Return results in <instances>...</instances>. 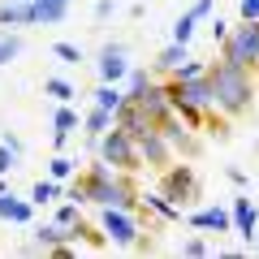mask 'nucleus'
Wrapping results in <instances>:
<instances>
[{
  "mask_svg": "<svg viewBox=\"0 0 259 259\" xmlns=\"http://www.w3.org/2000/svg\"><path fill=\"white\" fill-rule=\"evenodd\" d=\"M44 91L52 95V100H61V104H74V100H78L74 82H65V78H44Z\"/></svg>",
  "mask_w": 259,
  "mask_h": 259,
  "instance_id": "obj_18",
  "label": "nucleus"
},
{
  "mask_svg": "<svg viewBox=\"0 0 259 259\" xmlns=\"http://www.w3.org/2000/svg\"><path fill=\"white\" fill-rule=\"evenodd\" d=\"M78 207H82V203H74V199H69V203H61V207H56V225L74 229V225H78Z\"/></svg>",
  "mask_w": 259,
  "mask_h": 259,
  "instance_id": "obj_24",
  "label": "nucleus"
},
{
  "mask_svg": "<svg viewBox=\"0 0 259 259\" xmlns=\"http://www.w3.org/2000/svg\"><path fill=\"white\" fill-rule=\"evenodd\" d=\"M186 221L194 225V229H203V233H233V207H199V212H190Z\"/></svg>",
  "mask_w": 259,
  "mask_h": 259,
  "instance_id": "obj_8",
  "label": "nucleus"
},
{
  "mask_svg": "<svg viewBox=\"0 0 259 259\" xmlns=\"http://www.w3.org/2000/svg\"><path fill=\"white\" fill-rule=\"evenodd\" d=\"M95 151H100V160H108L112 168H121V173H139L143 168V156H139V143L130 139L121 125L104 130L100 143H95Z\"/></svg>",
  "mask_w": 259,
  "mask_h": 259,
  "instance_id": "obj_3",
  "label": "nucleus"
},
{
  "mask_svg": "<svg viewBox=\"0 0 259 259\" xmlns=\"http://www.w3.org/2000/svg\"><path fill=\"white\" fill-rule=\"evenodd\" d=\"M52 52L61 56L65 65H78V61H82V48H74V44H65V39H56V44H52Z\"/></svg>",
  "mask_w": 259,
  "mask_h": 259,
  "instance_id": "obj_25",
  "label": "nucleus"
},
{
  "mask_svg": "<svg viewBox=\"0 0 259 259\" xmlns=\"http://www.w3.org/2000/svg\"><path fill=\"white\" fill-rule=\"evenodd\" d=\"M18 56H22V35H9V30H5V35H0V69L9 61H18Z\"/></svg>",
  "mask_w": 259,
  "mask_h": 259,
  "instance_id": "obj_20",
  "label": "nucleus"
},
{
  "mask_svg": "<svg viewBox=\"0 0 259 259\" xmlns=\"http://www.w3.org/2000/svg\"><path fill=\"white\" fill-rule=\"evenodd\" d=\"M30 216H35V203H30V199H18L13 190H5V194H0V221L26 225Z\"/></svg>",
  "mask_w": 259,
  "mask_h": 259,
  "instance_id": "obj_11",
  "label": "nucleus"
},
{
  "mask_svg": "<svg viewBox=\"0 0 259 259\" xmlns=\"http://www.w3.org/2000/svg\"><path fill=\"white\" fill-rule=\"evenodd\" d=\"M221 56L233 61V65H242V69H255V61H259V18L238 22V26L221 39Z\"/></svg>",
  "mask_w": 259,
  "mask_h": 259,
  "instance_id": "obj_4",
  "label": "nucleus"
},
{
  "mask_svg": "<svg viewBox=\"0 0 259 259\" xmlns=\"http://www.w3.org/2000/svg\"><path fill=\"white\" fill-rule=\"evenodd\" d=\"M100 225H104V233H108V242L112 246H134V238L143 233V221H139V212H130V207H100Z\"/></svg>",
  "mask_w": 259,
  "mask_h": 259,
  "instance_id": "obj_6",
  "label": "nucleus"
},
{
  "mask_svg": "<svg viewBox=\"0 0 259 259\" xmlns=\"http://www.w3.org/2000/svg\"><path fill=\"white\" fill-rule=\"evenodd\" d=\"M194 22H199L194 13H182V18H177V26H173V39H177V44H190V35H194Z\"/></svg>",
  "mask_w": 259,
  "mask_h": 259,
  "instance_id": "obj_23",
  "label": "nucleus"
},
{
  "mask_svg": "<svg viewBox=\"0 0 259 259\" xmlns=\"http://www.w3.org/2000/svg\"><path fill=\"white\" fill-rule=\"evenodd\" d=\"M56 199H61V182H56V177H39V182L30 186V203H35V207L56 203Z\"/></svg>",
  "mask_w": 259,
  "mask_h": 259,
  "instance_id": "obj_17",
  "label": "nucleus"
},
{
  "mask_svg": "<svg viewBox=\"0 0 259 259\" xmlns=\"http://www.w3.org/2000/svg\"><path fill=\"white\" fill-rule=\"evenodd\" d=\"M255 250H259V233H255Z\"/></svg>",
  "mask_w": 259,
  "mask_h": 259,
  "instance_id": "obj_31",
  "label": "nucleus"
},
{
  "mask_svg": "<svg viewBox=\"0 0 259 259\" xmlns=\"http://www.w3.org/2000/svg\"><path fill=\"white\" fill-rule=\"evenodd\" d=\"M255 78H259V61H255Z\"/></svg>",
  "mask_w": 259,
  "mask_h": 259,
  "instance_id": "obj_32",
  "label": "nucleus"
},
{
  "mask_svg": "<svg viewBox=\"0 0 259 259\" xmlns=\"http://www.w3.org/2000/svg\"><path fill=\"white\" fill-rule=\"evenodd\" d=\"M190 61V56H186V44H168V48H160V56H156V69H164V74H177V69H182V65Z\"/></svg>",
  "mask_w": 259,
  "mask_h": 259,
  "instance_id": "obj_16",
  "label": "nucleus"
},
{
  "mask_svg": "<svg viewBox=\"0 0 259 259\" xmlns=\"http://www.w3.org/2000/svg\"><path fill=\"white\" fill-rule=\"evenodd\" d=\"M207 82H212V95H216V108L225 112V117L242 121L255 112V91H259V78L255 69H242V65L233 61H212L207 65Z\"/></svg>",
  "mask_w": 259,
  "mask_h": 259,
  "instance_id": "obj_1",
  "label": "nucleus"
},
{
  "mask_svg": "<svg viewBox=\"0 0 259 259\" xmlns=\"http://www.w3.org/2000/svg\"><path fill=\"white\" fill-rule=\"evenodd\" d=\"M69 233H74V242H87L91 250H108V246H112V242H108V233H104V225L95 229V225H91V221H82V216H78V225H74Z\"/></svg>",
  "mask_w": 259,
  "mask_h": 259,
  "instance_id": "obj_14",
  "label": "nucleus"
},
{
  "mask_svg": "<svg viewBox=\"0 0 259 259\" xmlns=\"http://www.w3.org/2000/svg\"><path fill=\"white\" fill-rule=\"evenodd\" d=\"M160 134L168 139V147H173L182 160H199V156H203V139H199L194 125H186L177 112H168V117L160 121Z\"/></svg>",
  "mask_w": 259,
  "mask_h": 259,
  "instance_id": "obj_7",
  "label": "nucleus"
},
{
  "mask_svg": "<svg viewBox=\"0 0 259 259\" xmlns=\"http://www.w3.org/2000/svg\"><path fill=\"white\" fill-rule=\"evenodd\" d=\"M74 160L69 156H52V164H48V177H56V182H69V177H74Z\"/></svg>",
  "mask_w": 259,
  "mask_h": 259,
  "instance_id": "obj_21",
  "label": "nucleus"
},
{
  "mask_svg": "<svg viewBox=\"0 0 259 259\" xmlns=\"http://www.w3.org/2000/svg\"><path fill=\"white\" fill-rule=\"evenodd\" d=\"M13 168H18V151H13L9 143H0V177L13 173Z\"/></svg>",
  "mask_w": 259,
  "mask_h": 259,
  "instance_id": "obj_26",
  "label": "nucleus"
},
{
  "mask_svg": "<svg viewBox=\"0 0 259 259\" xmlns=\"http://www.w3.org/2000/svg\"><path fill=\"white\" fill-rule=\"evenodd\" d=\"M30 5H35V22H44V26H56L69 13V0H30Z\"/></svg>",
  "mask_w": 259,
  "mask_h": 259,
  "instance_id": "obj_15",
  "label": "nucleus"
},
{
  "mask_svg": "<svg viewBox=\"0 0 259 259\" xmlns=\"http://www.w3.org/2000/svg\"><path fill=\"white\" fill-rule=\"evenodd\" d=\"M182 255L203 259V255H212V242H207V238H186V242H182Z\"/></svg>",
  "mask_w": 259,
  "mask_h": 259,
  "instance_id": "obj_22",
  "label": "nucleus"
},
{
  "mask_svg": "<svg viewBox=\"0 0 259 259\" xmlns=\"http://www.w3.org/2000/svg\"><path fill=\"white\" fill-rule=\"evenodd\" d=\"M229 207H233V233H242L246 242H255V225H259V212L250 207V199H246V194H238V199H233Z\"/></svg>",
  "mask_w": 259,
  "mask_h": 259,
  "instance_id": "obj_10",
  "label": "nucleus"
},
{
  "mask_svg": "<svg viewBox=\"0 0 259 259\" xmlns=\"http://www.w3.org/2000/svg\"><path fill=\"white\" fill-rule=\"evenodd\" d=\"M212 35H216V44H221V39H225V35H229V26H225V22H221V18H216V22H212Z\"/></svg>",
  "mask_w": 259,
  "mask_h": 259,
  "instance_id": "obj_30",
  "label": "nucleus"
},
{
  "mask_svg": "<svg viewBox=\"0 0 259 259\" xmlns=\"http://www.w3.org/2000/svg\"><path fill=\"white\" fill-rule=\"evenodd\" d=\"M100 82H121V78L130 74V65H125V48L121 44H104L100 48Z\"/></svg>",
  "mask_w": 259,
  "mask_h": 259,
  "instance_id": "obj_9",
  "label": "nucleus"
},
{
  "mask_svg": "<svg viewBox=\"0 0 259 259\" xmlns=\"http://www.w3.org/2000/svg\"><path fill=\"white\" fill-rule=\"evenodd\" d=\"M130 134V130H125ZM130 139L139 143V156H143V168H151V173H160V168H168L177 160V151L168 147V139L160 134V125H143V130H134Z\"/></svg>",
  "mask_w": 259,
  "mask_h": 259,
  "instance_id": "obj_5",
  "label": "nucleus"
},
{
  "mask_svg": "<svg viewBox=\"0 0 259 259\" xmlns=\"http://www.w3.org/2000/svg\"><path fill=\"white\" fill-rule=\"evenodd\" d=\"M112 125H117V112L100 108V104H91L87 117H82V130H87V139H91V143H100V134H104V130H112Z\"/></svg>",
  "mask_w": 259,
  "mask_h": 259,
  "instance_id": "obj_12",
  "label": "nucleus"
},
{
  "mask_svg": "<svg viewBox=\"0 0 259 259\" xmlns=\"http://www.w3.org/2000/svg\"><path fill=\"white\" fill-rule=\"evenodd\" d=\"M108 13H112V0H100V5H95V18L104 22V18H108Z\"/></svg>",
  "mask_w": 259,
  "mask_h": 259,
  "instance_id": "obj_29",
  "label": "nucleus"
},
{
  "mask_svg": "<svg viewBox=\"0 0 259 259\" xmlns=\"http://www.w3.org/2000/svg\"><path fill=\"white\" fill-rule=\"evenodd\" d=\"M190 13H194V18H207V13H212V0H199V5H194Z\"/></svg>",
  "mask_w": 259,
  "mask_h": 259,
  "instance_id": "obj_28",
  "label": "nucleus"
},
{
  "mask_svg": "<svg viewBox=\"0 0 259 259\" xmlns=\"http://www.w3.org/2000/svg\"><path fill=\"white\" fill-rule=\"evenodd\" d=\"M95 104L117 112L121 104H125V91H117V82H100V91H95Z\"/></svg>",
  "mask_w": 259,
  "mask_h": 259,
  "instance_id": "obj_19",
  "label": "nucleus"
},
{
  "mask_svg": "<svg viewBox=\"0 0 259 259\" xmlns=\"http://www.w3.org/2000/svg\"><path fill=\"white\" fill-rule=\"evenodd\" d=\"M238 13H242V22L259 18V0H242V5H238Z\"/></svg>",
  "mask_w": 259,
  "mask_h": 259,
  "instance_id": "obj_27",
  "label": "nucleus"
},
{
  "mask_svg": "<svg viewBox=\"0 0 259 259\" xmlns=\"http://www.w3.org/2000/svg\"><path fill=\"white\" fill-rule=\"evenodd\" d=\"M156 190L164 194V199H173L177 207H190V203L203 199V177H199V168H194L190 160H173L168 168L156 173Z\"/></svg>",
  "mask_w": 259,
  "mask_h": 259,
  "instance_id": "obj_2",
  "label": "nucleus"
},
{
  "mask_svg": "<svg viewBox=\"0 0 259 259\" xmlns=\"http://www.w3.org/2000/svg\"><path fill=\"white\" fill-rule=\"evenodd\" d=\"M52 125H56V147H65V143H69V134L82 125V117H78L74 104H61V108L52 112Z\"/></svg>",
  "mask_w": 259,
  "mask_h": 259,
  "instance_id": "obj_13",
  "label": "nucleus"
}]
</instances>
